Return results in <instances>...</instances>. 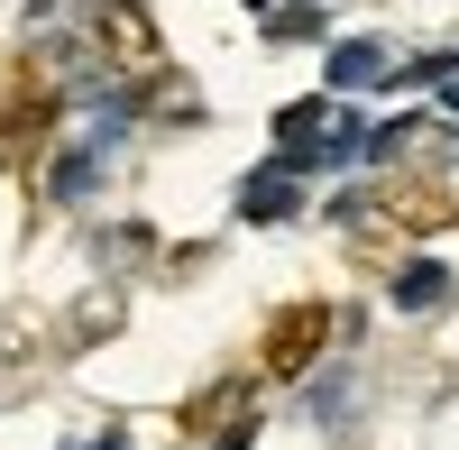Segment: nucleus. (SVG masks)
Here are the masks:
<instances>
[{"instance_id":"obj_1","label":"nucleus","mask_w":459,"mask_h":450,"mask_svg":"<svg viewBox=\"0 0 459 450\" xmlns=\"http://www.w3.org/2000/svg\"><path fill=\"white\" fill-rule=\"evenodd\" d=\"M368 212L395 221V230H450L459 221V129H441V120L386 129V184L368 194Z\"/></svg>"},{"instance_id":"obj_2","label":"nucleus","mask_w":459,"mask_h":450,"mask_svg":"<svg viewBox=\"0 0 459 450\" xmlns=\"http://www.w3.org/2000/svg\"><path fill=\"white\" fill-rule=\"evenodd\" d=\"M322 341H331V313H322V304L266 313V377H303V368L322 359Z\"/></svg>"},{"instance_id":"obj_3","label":"nucleus","mask_w":459,"mask_h":450,"mask_svg":"<svg viewBox=\"0 0 459 450\" xmlns=\"http://www.w3.org/2000/svg\"><path fill=\"white\" fill-rule=\"evenodd\" d=\"M239 404H248V386H239V377H221V386H203L194 404H175V432H221Z\"/></svg>"}]
</instances>
